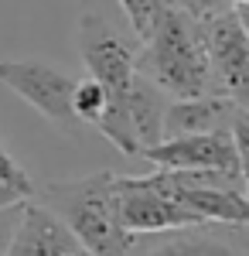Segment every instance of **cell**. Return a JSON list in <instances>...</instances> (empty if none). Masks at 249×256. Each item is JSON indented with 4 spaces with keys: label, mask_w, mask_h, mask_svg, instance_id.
Returning <instances> with one entry per match:
<instances>
[{
    "label": "cell",
    "mask_w": 249,
    "mask_h": 256,
    "mask_svg": "<svg viewBox=\"0 0 249 256\" xmlns=\"http://www.w3.org/2000/svg\"><path fill=\"white\" fill-rule=\"evenodd\" d=\"M136 72L157 82L171 99H194L218 92L202 24L181 10H171V18L160 24V31L140 44Z\"/></svg>",
    "instance_id": "6da1fadb"
},
{
    "label": "cell",
    "mask_w": 249,
    "mask_h": 256,
    "mask_svg": "<svg viewBox=\"0 0 249 256\" xmlns=\"http://www.w3.org/2000/svg\"><path fill=\"white\" fill-rule=\"evenodd\" d=\"M120 7H123L126 20H130L134 38H140V44L150 41L174 10L171 0H120Z\"/></svg>",
    "instance_id": "7c38bea8"
},
{
    "label": "cell",
    "mask_w": 249,
    "mask_h": 256,
    "mask_svg": "<svg viewBox=\"0 0 249 256\" xmlns=\"http://www.w3.org/2000/svg\"><path fill=\"white\" fill-rule=\"evenodd\" d=\"M232 137H236V150H239V178H242V188L249 195V113L246 110L232 123Z\"/></svg>",
    "instance_id": "9a60e30c"
},
{
    "label": "cell",
    "mask_w": 249,
    "mask_h": 256,
    "mask_svg": "<svg viewBox=\"0 0 249 256\" xmlns=\"http://www.w3.org/2000/svg\"><path fill=\"white\" fill-rule=\"evenodd\" d=\"M144 160H150L154 168H171V171H222V174L239 178V150H236L232 130L171 137L150 147Z\"/></svg>",
    "instance_id": "52a82bcc"
},
{
    "label": "cell",
    "mask_w": 249,
    "mask_h": 256,
    "mask_svg": "<svg viewBox=\"0 0 249 256\" xmlns=\"http://www.w3.org/2000/svg\"><path fill=\"white\" fill-rule=\"evenodd\" d=\"M123 102L130 110V120H134V130L144 154L157 144H164V137H168V110H171L168 92L157 82H150L147 76L136 72L134 82L123 89Z\"/></svg>",
    "instance_id": "8fae6325"
},
{
    "label": "cell",
    "mask_w": 249,
    "mask_h": 256,
    "mask_svg": "<svg viewBox=\"0 0 249 256\" xmlns=\"http://www.w3.org/2000/svg\"><path fill=\"white\" fill-rule=\"evenodd\" d=\"M20 212H24V205H14V208H0V256L7 253L10 239H14V232H18Z\"/></svg>",
    "instance_id": "e0dca14e"
},
{
    "label": "cell",
    "mask_w": 249,
    "mask_h": 256,
    "mask_svg": "<svg viewBox=\"0 0 249 256\" xmlns=\"http://www.w3.org/2000/svg\"><path fill=\"white\" fill-rule=\"evenodd\" d=\"M116 208L130 236H164V232L205 226L192 208L147 188L140 178H116Z\"/></svg>",
    "instance_id": "8992f818"
},
{
    "label": "cell",
    "mask_w": 249,
    "mask_h": 256,
    "mask_svg": "<svg viewBox=\"0 0 249 256\" xmlns=\"http://www.w3.org/2000/svg\"><path fill=\"white\" fill-rule=\"evenodd\" d=\"M106 106H110V89L96 79H82L76 89V113L82 123H89V126H96L102 113H106Z\"/></svg>",
    "instance_id": "4fadbf2b"
},
{
    "label": "cell",
    "mask_w": 249,
    "mask_h": 256,
    "mask_svg": "<svg viewBox=\"0 0 249 256\" xmlns=\"http://www.w3.org/2000/svg\"><path fill=\"white\" fill-rule=\"evenodd\" d=\"M78 55L89 68V79L102 82L110 92H123L136 76L140 38H130L102 14H82L76 28Z\"/></svg>",
    "instance_id": "277c9868"
},
{
    "label": "cell",
    "mask_w": 249,
    "mask_h": 256,
    "mask_svg": "<svg viewBox=\"0 0 249 256\" xmlns=\"http://www.w3.org/2000/svg\"><path fill=\"white\" fill-rule=\"evenodd\" d=\"M28 192H20L14 184H0V208H14V205H24L28 202Z\"/></svg>",
    "instance_id": "ac0fdd59"
},
{
    "label": "cell",
    "mask_w": 249,
    "mask_h": 256,
    "mask_svg": "<svg viewBox=\"0 0 249 256\" xmlns=\"http://www.w3.org/2000/svg\"><path fill=\"white\" fill-rule=\"evenodd\" d=\"M0 184H14L20 192H28V195H34V188H31V178L24 174L18 168V160L10 158L4 147H0Z\"/></svg>",
    "instance_id": "2e32d148"
},
{
    "label": "cell",
    "mask_w": 249,
    "mask_h": 256,
    "mask_svg": "<svg viewBox=\"0 0 249 256\" xmlns=\"http://www.w3.org/2000/svg\"><path fill=\"white\" fill-rule=\"evenodd\" d=\"M239 102L222 92H208V96L194 99H171L168 110V137H194V134H218V130H232V123L239 120Z\"/></svg>",
    "instance_id": "30bf717a"
},
{
    "label": "cell",
    "mask_w": 249,
    "mask_h": 256,
    "mask_svg": "<svg viewBox=\"0 0 249 256\" xmlns=\"http://www.w3.org/2000/svg\"><path fill=\"white\" fill-rule=\"evenodd\" d=\"M41 202L65 218L82 250H89L92 256H123L134 242V236L120 222L113 171H96L76 181H55L41 192Z\"/></svg>",
    "instance_id": "7a4b0ae2"
},
{
    "label": "cell",
    "mask_w": 249,
    "mask_h": 256,
    "mask_svg": "<svg viewBox=\"0 0 249 256\" xmlns=\"http://www.w3.org/2000/svg\"><path fill=\"white\" fill-rule=\"evenodd\" d=\"M78 250H82V242L65 226V218L52 212L44 202L28 198L18 222V232H14L4 256H68L78 253Z\"/></svg>",
    "instance_id": "ba28073f"
},
{
    "label": "cell",
    "mask_w": 249,
    "mask_h": 256,
    "mask_svg": "<svg viewBox=\"0 0 249 256\" xmlns=\"http://www.w3.org/2000/svg\"><path fill=\"white\" fill-rule=\"evenodd\" d=\"M236 7H249V0H236Z\"/></svg>",
    "instance_id": "ffe728a7"
},
{
    "label": "cell",
    "mask_w": 249,
    "mask_h": 256,
    "mask_svg": "<svg viewBox=\"0 0 249 256\" xmlns=\"http://www.w3.org/2000/svg\"><path fill=\"white\" fill-rule=\"evenodd\" d=\"M174 10H181V14H188L194 18L198 24H205V20H215L218 14H226L236 7V0H171Z\"/></svg>",
    "instance_id": "5bb4252c"
},
{
    "label": "cell",
    "mask_w": 249,
    "mask_h": 256,
    "mask_svg": "<svg viewBox=\"0 0 249 256\" xmlns=\"http://www.w3.org/2000/svg\"><path fill=\"white\" fill-rule=\"evenodd\" d=\"M202 34L215 68L218 92L236 99L239 110L249 113V31L239 18V7L218 14L215 20H205Z\"/></svg>",
    "instance_id": "5b68a950"
},
{
    "label": "cell",
    "mask_w": 249,
    "mask_h": 256,
    "mask_svg": "<svg viewBox=\"0 0 249 256\" xmlns=\"http://www.w3.org/2000/svg\"><path fill=\"white\" fill-rule=\"evenodd\" d=\"M222 229L232 226H194L164 236H134L123 256H242L222 236Z\"/></svg>",
    "instance_id": "9c48e42d"
},
{
    "label": "cell",
    "mask_w": 249,
    "mask_h": 256,
    "mask_svg": "<svg viewBox=\"0 0 249 256\" xmlns=\"http://www.w3.org/2000/svg\"><path fill=\"white\" fill-rule=\"evenodd\" d=\"M0 86H7L14 96H20L28 106H34L48 123L62 130H78L76 113V89L78 82L48 62L38 58H7L0 62Z\"/></svg>",
    "instance_id": "3957f363"
},
{
    "label": "cell",
    "mask_w": 249,
    "mask_h": 256,
    "mask_svg": "<svg viewBox=\"0 0 249 256\" xmlns=\"http://www.w3.org/2000/svg\"><path fill=\"white\" fill-rule=\"evenodd\" d=\"M68 256H92L89 250H78V253H68Z\"/></svg>",
    "instance_id": "d6986e66"
}]
</instances>
